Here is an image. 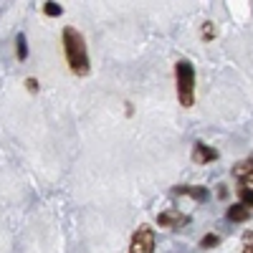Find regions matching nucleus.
<instances>
[{"label": "nucleus", "mask_w": 253, "mask_h": 253, "mask_svg": "<svg viewBox=\"0 0 253 253\" xmlns=\"http://www.w3.org/2000/svg\"><path fill=\"white\" fill-rule=\"evenodd\" d=\"M177 74V96L182 107H193L195 101V69L190 61H177L175 66Z\"/></svg>", "instance_id": "2"}, {"label": "nucleus", "mask_w": 253, "mask_h": 253, "mask_svg": "<svg viewBox=\"0 0 253 253\" xmlns=\"http://www.w3.org/2000/svg\"><path fill=\"white\" fill-rule=\"evenodd\" d=\"M28 56V43H26V36L23 33H18V58L23 61Z\"/></svg>", "instance_id": "8"}, {"label": "nucleus", "mask_w": 253, "mask_h": 253, "mask_svg": "<svg viewBox=\"0 0 253 253\" xmlns=\"http://www.w3.org/2000/svg\"><path fill=\"white\" fill-rule=\"evenodd\" d=\"M63 48H66V61L74 74L84 76L89 74V56H86V46H84V36L74 28L63 31Z\"/></svg>", "instance_id": "1"}, {"label": "nucleus", "mask_w": 253, "mask_h": 253, "mask_svg": "<svg viewBox=\"0 0 253 253\" xmlns=\"http://www.w3.org/2000/svg\"><path fill=\"white\" fill-rule=\"evenodd\" d=\"M43 13H46V15H61V5H56V3H46V5H43Z\"/></svg>", "instance_id": "12"}, {"label": "nucleus", "mask_w": 253, "mask_h": 253, "mask_svg": "<svg viewBox=\"0 0 253 253\" xmlns=\"http://www.w3.org/2000/svg\"><path fill=\"white\" fill-rule=\"evenodd\" d=\"M243 253H253V230L243 236Z\"/></svg>", "instance_id": "10"}, {"label": "nucleus", "mask_w": 253, "mask_h": 253, "mask_svg": "<svg viewBox=\"0 0 253 253\" xmlns=\"http://www.w3.org/2000/svg\"><path fill=\"white\" fill-rule=\"evenodd\" d=\"M215 157H218V152H215V150H210L208 144H203V142H198V144H195V150H193V160H195L198 165H205V162L215 160Z\"/></svg>", "instance_id": "5"}, {"label": "nucleus", "mask_w": 253, "mask_h": 253, "mask_svg": "<svg viewBox=\"0 0 253 253\" xmlns=\"http://www.w3.org/2000/svg\"><path fill=\"white\" fill-rule=\"evenodd\" d=\"M177 193H182V195H193V198H200V200L205 198V190H203V187H198V190H195V187H177Z\"/></svg>", "instance_id": "9"}, {"label": "nucleus", "mask_w": 253, "mask_h": 253, "mask_svg": "<svg viewBox=\"0 0 253 253\" xmlns=\"http://www.w3.org/2000/svg\"><path fill=\"white\" fill-rule=\"evenodd\" d=\"M228 220H233V223H238V220H248V210H246V205H233L228 210Z\"/></svg>", "instance_id": "7"}, {"label": "nucleus", "mask_w": 253, "mask_h": 253, "mask_svg": "<svg viewBox=\"0 0 253 253\" xmlns=\"http://www.w3.org/2000/svg\"><path fill=\"white\" fill-rule=\"evenodd\" d=\"M215 243H218V236H205L200 246H203V248H210V246H215Z\"/></svg>", "instance_id": "14"}, {"label": "nucleus", "mask_w": 253, "mask_h": 253, "mask_svg": "<svg viewBox=\"0 0 253 253\" xmlns=\"http://www.w3.org/2000/svg\"><path fill=\"white\" fill-rule=\"evenodd\" d=\"M241 200H243V205H253V187L241 190Z\"/></svg>", "instance_id": "11"}, {"label": "nucleus", "mask_w": 253, "mask_h": 253, "mask_svg": "<svg viewBox=\"0 0 253 253\" xmlns=\"http://www.w3.org/2000/svg\"><path fill=\"white\" fill-rule=\"evenodd\" d=\"M233 175L243 182H251L253 180V160H246V162H238L233 167Z\"/></svg>", "instance_id": "6"}, {"label": "nucleus", "mask_w": 253, "mask_h": 253, "mask_svg": "<svg viewBox=\"0 0 253 253\" xmlns=\"http://www.w3.org/2000/svg\"><path fill=\"white\" fill-rule=\"evenodd\" d=\"M157 223H160L162 228H180V225L187 223V215L177 213V210H167V213H160Z\"/></svg>", "instance_id": "4"}, {"label": "nucleus", "mask_w": 253, "mask_h": 253, "mask_svg": "<svg viewBox=\"0 0 253 253\" xmlns=\"http://www.w3.org/2000/svg\"><path fill=\"white\" fill-rule=\"evenodd\" d=\"M129 253H155V233L152 228H139L132 236Z\"/></svg>", "instance_id": "3"}, {"label": "nucleus", "mask_w": 253, "mask_h": 253, "mask_svg": "<svg viewBox=\"0 0 253 253\" xmlns=\"http://www.w3.org/2000/svg\"><path fill=\"white\" fill-rule=\"evenodd\" d=\"M203 36H205V41H210V38L215 36V31H213V23H205V26H203Z\"/></svg>", "instance_id": "13"}, {"label": "nucleus", "mask_w": 253, "mask_h": 253, "mask_svg": "<svg viewBox=\"0 0 253 253\" xmlns=\"http://www.w3.org/2000/svg\"><path fill=\"white\" fill-rule=\"evenodd\" d=\"M26 86H28V91H38V81H36V79H28Z\"/></svg>", "instance_id": "15"}]
</instances>
